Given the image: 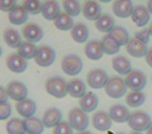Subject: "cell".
Instances as JSON below:
<instances>
[{"mask_svg":"<svg viewBox=\"0 0 152 134\" xmlns=\"http://www.w3.org/2000/svg\"><path fill=\"white\" fill-rule=\"evenodd\" d=\"M146 62H147L148 65L152 68V48H150L148 50V53L146 56Z\"/></svg>","mask_w":152,"mask_h":134,"instance_id":"obj_43","label":"cell"},{"mask_svg":"<svg viewBox=\"0 0 152 134\" xmlns=\"http://www.w3.org/2000/svg\"><path fill=\"white\" fill-rule=\"evenodd\" d=\"M131 19H132L133 23L139 27H144L145 25H147L150 20V13L147 7H144V5L134 7L133 13L131 15Z\"/></svg>","mask_w":152,"mask_h":134,"instance_id":"obj_15","label":"cell"},{"mask_svg":"<svg viewBox=\"0 0 152 134\" xmlns=\"http://www.w3.org/2000/svg\"><path fill=\"white\" fill-rule=\"evenodd\" d=\"M38 48L39 47H37V45L34 43L23 42L21 46L18 48V55L25 60L32 59V58H36Z\"/></svg>","mask_w":152,"mask_h":134,"instance_id":"obj_33","label":"cell"},{"mask_svg":"<svg viewBox=\"0 0 152 134\" xmlns=\"http://www.w3.org/2000/svg\"><path fill=\"white\" fill-rule=\"evenodd\" d=\"M127 87L132 91H142L146 87L147 84V77L142 70L135 69L132 70L125 79Z\"/></svg>","mask_w":152,"mask_h":134,"instance_id":"obj_7","label":"cell"},{"mask_svg":"<svg viewBox=\"0 0 152 134\" xmlns=\"http://www.w3.org/2000/svg\"><path fill=\"white\" fill-rule=\"evenodd\" d=\"M9 20L14 25H21L28 20V13L23 5H17L11 13H9Z\"/></svg>","mask_w":152,"mask_h":134,"instance_id":"obj_27","label":"cell"},{"mask_svg":"<svg viewBox=\"0 0 152 134\" xmlns=\"http://www.w3.org/2000/svg\"><path fill=\"white\" fill-rule=\"evenodd\" d=\"M130 134H143L142 132H135V131H133V132H131Z\"/></svg>","mask_w":152,"mask_h":134,"instance_id":"obj_47","label":"cell"},{"mask_svg":"<svg viewBox=\"0 0 152 134\" xmlns=\"http://www.w3.org/2000/svg\"><path fill=\"white\" fill-rule=\"evenodd\" d=\"M9 94H7V88H4L3 86L0 85V105L2 104H7L9 101Z\"/></svg>","mask_w":152,"mask_h":134,"instance_id":"obj_42","label":"cell"},{"mask_svg":"<svg viewBox=\"0 0 152 134\" xmlns=\"http://www.w3.org/2000/svg\"><path fill=\"white\" fill-rule=\"evenodd\" d=\"M3 40L12 48H19L22 45V36L15 28L9 27L3 33Z\"/></svg>","mask_w":152,"mask_h":134,"instance_id":"obj_25","label":"cell"},{"mask_svg":"<svg viewBox=\"0 0 152 134\" xmlns=\"http://www.w3.org/2000/svg\"><path fill=\"white\" fill-rule=\"evenodd\" d=\"M63 7L65 10V13L69 15L70 17H76L83 11L80 3L76 0H65L63 2Z\"/></svg>","mask_w":152,"mask_h":134,"instance_id":"obj_36","label":"cell"},{"mask_svg":"<svg viewBox=\"0 0 152 134\" xmlns=\"http://www.w3.org/2000/svg\"><path fill=\"white\" fill-rule=\"evenodd\" d=\"M7 132L9 134H26L24 121L20 118H11L7 123Z\"/></svg>","mask_w":152,"mask_h":134,"instance_id":"obj_35","label":"cell"},{"mask_svg":"<svg viewBox=\"0 0 152 134\" xmlns=\"http://www.w3.org/2000/svg\"><path fill=\"white\" fill-rule=\"evenodd\" d=\"M128 126L135 132H142L148 130L152 126L151 117L144 111H134L130 114Z\"/></svg>","mask_w":152,"mask_h":134,"instance_id":"obj_3","label":"cell"},{"mask_svg":"<svg viewBox=\"0 0 152 134\" xmlns=\"http://www.w3.org/2000/svg\"><path fill=\"white\" fill-rule=\"evenodd\" d=\"M89 28L86 24L77 23L71 30V37L77 43H86L89 39Z\"/></svg>","mask_w":152,"mask_h":134,"instance_id":"obj_28","label":"cell"},{"mask_svg":"<svg viewBox=\"0 0 152 134\" xmlns=\"http://www.w3.org/2000/svg\"><path fill=\"white\" fill-rule=\"evenodd\" d=\"M147 134H152V126L147 130Z\"/></svg>","mask_w":152,"mask_h":134,"instance_id":"obj_46","label":"cell"},{"mask_svg":"<svg viewBox=\"0 0 152 134\" xmlns=\"http://www.w3.org/2000/svg\"><path fill=\"white\" fill-rule=\"evenodd\" d=\"M150 37H151V34H150L149 28H143V30H139V32H137L134 34V38L137 39L139 41H141V42H143L146 45L149 42Z\"/></svg>","mask_w":152,"mask_h":134,"instance_id":"obj_39","label":"cell"},{"mask_svg":"<svg viewBox=\"0 0 152 134\" xmlns=\"http://www.w3.org/2000/svg\"><path fill=\"white\" fill-rule=\"evenodd\" d=\"M118 134H125V133H124V132H119Z\"/></svg>","mask_w":152,"mask_h":134,"instance_id":"obj_50","label":"cell"},{"mask_svg":"<svg viewBox=\"0 0 152 134\" xmlns=\"http://www.w3.org/2000/svg\"><path fill=\"white\" fill-rule=\"evenodd\" d=\"M108 80L110 78H108L106 71L101 68L92 69L87 76L88 85H90V87L94 88V89H100V88L105 87Z\"/></svg>","mask_w":152,"mask_h":134,"instance_id":"obj_8","label":"cell"},{"mask_svg":"<svg viewBox=\"0 0 152 134\" xmlns=\"http://www.w3.org/2000/svg\"><path fill=\"white\" fill-rule=\"evenodd\" d=\"M110 36H112L117 42L120 44V46L122 45H127L130 41L129 39V34L127 32V30L123 26H115L114 30L110 33Z\"/></svg>","mask_w":152,"mask_h":134,"instance_id":"obj_31","label":"cell"},{"mask_svg":"<svg viewBox=\"0 0 152 134\" xmlns=\"http://www.w3.org/2000/svg\"><path fill=\"white\" fill-rule=\"evenodd\" d=\"M112 65L114 70H116L121 76H128L132 71L131 63L124 56H117L113 59Z\"/></svg>","mask_w":152,"mask_h":134,"instance_id":"obj_22","label":"cell"},{"mask_svg":"<svg viewBox=\"0 0 152 134\" xmlns=\"http://www.w3.org/2000/svg\"><path fill=\"white\" fill-rule=\"evenodd\" d=\"M68 94L75 98H81L87 94V86L80 79H73L68 83Z\"/></svg>","mask_w":152,"mask_h":134,"instance_id":"obj_21","label":"cell"},{"mask_svg":"<svg viewBox=\"0 0 152 134\" xmlns=\"http://www.w3.org/2000/svg\"><path fill=\"white\" fill-rule=\"evenodd\" d=\"M108 114H110L112 121H116V123H125V121H128L129 117H130V112H129L128 108L121 104H117L110 107Z\"/></svg>","mask_w":152,"mask_h":134,"instance_id":"obj_16","label":"cell"},{"mask_svg":"<svg viewBox=\"0 0 152 134\" xmlns=\"http://www.w3.org/2000/svg\"><path fill=\"white\" fill-rule=\"evenodd\" d=\"M7 91L10 98L17 102H21L27 98L28 89L25 84L20 81H12L11 83H9V85L7 86Z\"/></svg>","mask_w":152,"mask_h":134,"instance_id":"obj_9","label":"cell"},{"mask_svg":"<svg viewBox=\"0 0 152 134\" xmlns=\"http://www.w3.org/2000/svg\"><path fill=\"white\" fill-rule=\"evenodd\" d=\"M7 66L11 71L15 73H22L27 68V60L20 57L18 53H12L7 59Z\"/></svg>","mask_w":152,"mask_h":134,"instance_id":"obj_14","label":"cell"},{"mask_svg":"<svg viewBox=\"0 0 152 134\" xmlns=\"http://www.w3.org/2000/svg\"><path fill=\"white\" fill-rule=\"evenodd\" d=\"M85 53L90 60L98 61L103 56V49H102L101 41L98 40H91L86 44L85 46Z\"/></svg>","mask_w":152,"mask_h":134,"instance_id":"obj_18","label":"cell"},{"mask_svg":"<svg viewBox=\"0 0 152 134\" xmlns=\"http://www.w3.org/2000/svg\"><path fill=\"white\" fill-rule=\"evenodd\" d=\"M76 134H93V133L90 131H83V132H78V133H76Z\"/></svg>","mask_w":152,"mask_h":134,"instance_id":"obj_45","label":"cell"},{"mask_svg":"<svg viewBox=\"0 0 152 134\" xmlns=\"http://www.w3.org/2000/svg\"><path fill=\"white\" fill-rule=\"evenodd\" d=\"M61 118H63L61 111L58 108L52 107L45 111L42 121L46 128H55L61 123Z\"/></svg>","mask_w":152,"mask_h":134,"instance_id":"obj_13","label":"cell"},{"mask_svg":"<svg viewBox=\"0 0 152 134\" xmlns=\"http://www.w3.org/2000/svg\"><path fill=\"white\" fill-rule=\"evenodd\" d=\"M61 14V7H59L58 2L56 1H45L43 3V9H42V15L45 19L54 21Z\"/></svg>","mask_w":152,"mask_h":134,"instance_id":"obj_23","label":"cell"},{"mask_svg":"<svg viewBox=\"0 0 152 134\" xmlns=\"http://www.w3.org/2000/svg\"><path fill=\"white\" fill-rule=\"evenodd\" d=\"M68 119L72 129H75L79 132L86 131L89 126V116L86 112H83L80 108H73L70 110L68 114Z\"/></svg>","mask_w":152,"mask_h":134,"instance_id":"obj_4","label":"cell"},{"mask_svg":"<svg viewBox=\"0 0 152 134\" xmlns=\"http://www.w3.org/2000/svg\"><path fill=\"white\" fill-rule=\"evenodd\" d=\"M126 104L131 108H137L142 106L146 101V96L142 91H131L126 96Z\"/></svg>","mask_w":152,"mask_h":134,"instance_id":"obj_34","label":"cell"},{"mask_svg":"<svg viewBox=\"0 0 152 134\" xmlns=\"http://www.w3.org/2000/svg\"><path fill=\"white\" fill-rule=\"evenodd\" d=\"M2 56V48H1V46H0V57Z\"/></svg>","mask_w":152,"mask_h":134,"instance_id":"obj_49","label":"cell"},{"mask_svg":"<svg viewBox=\"0 0 152 134\" xmlns=\"http://www.w3.org/2000/svg\"><path fill=\"white\" fill-rule=\"evenodd\" d=\"M95 26L99 32L110 34L115 27V20L112 16L107 15V14H102L99 19L96 21Z\"/></svg>","mask_w":152,"mask_h":134,"instance_id":"obj_29","label":"cell"},{"mask_svg":"<svg viewBox=\"0 0 152 134\" xmlns=\"http://www.w3.org/2000/svg\"><path fill=\"white\" fill-rule=\"evenodd\" d=\"M53 134H73V129L68 121H61L54 128Z\"/></svg>","mask_w":152,"mask_h":134,"instance_id":"obj_38","label":"cell"},{"mask_svg":"<svg viewBox=\"0 0 152 134\" xmlns=\"http://www.w3.org/2000/svg\"><path fill=\"white\" fill-rule=\"evenodd\" d=\"M133 3L130 0H118L113 4V12L119 18H128L133 13Z\"/></svg>","mask_w":152,"mask_h":134,"instance_id":"obj_12","label":"cell"},{"mask_svg":"<svg viewBox=\"0 0 152 134\" xmlns=\"http://www.w3.org/2000/svg\"><path fill=\"white\" fill-rule=\"evenodd\" d=\"M127 85L125 80L121 77H112L104 87L105 92L110 98H120L127 92Z\"/></svg>","mask_w":152,"mask_h":134,"instance_id":"obj_5","label":"cell"},{"mask_svg":"<svg viewBox=\"0 0 152 134\" xmlns=\"http://www.w3.org/2000/svg\"><path fill=\"white\" fill-rule=\"evenodd\" d=\"M23 121L26 134H42L44 131V124H43L42 119L38 118V117H28V118L23 119Z\"/></svg>","mask_w":152,"mask_h":134,"instance_id":"obj_26","label":"cell"},{"mask_svg":"<svg viewBox=\"0 0 152 134\" xmlns=\"http://www.w3.org/2000/svg\"><path fill=\"white\" fill-rule=\"evenodd\" d=\"M17 7L15 0H0V11L11 13Z\"/></svg>","mask_w":152,"mask_h":134,"instance_id":"obj_40","label":"cell"},{"mask_svg":"<svg viewBox=\"0 0 152 134\" xmlns=\"http://www.w3.org/2000/svg\"><path fill=\"white\" fill-rule=\"evenodd\" d=\"M103 53L106 55H115L120 50V44L110 35H105L101 40Z\"/></svg>","mask_w":152,"mask_h":134,"instance_id":"obj_30","label":"cell"},{"mask_svg":"<svg viewBox=\"0 0 152 134\" xmlns=\"http://www.w3.org/2000/svg\"><path fill=\"white\" fill-rule=\"evenodd\" d=\"M61 66L66 75L74 77V76H77L81 73L83 68V63L79 56L70 53L61 59Z\"/></svg>","mask_w":152,"mask_h":134,"instance_id":"obj_2","label":"cell"},{"mask_svg":"<svg viewBox=\"0 0 152 134\" xmlns=\"http://www.w3.org/2000/svg\"><path fill=\"white\" fill-rule=\"evenodd\" d=\"M55 59H56V53L54 49L48 45H42L38 48L34 61L41 67H48L54 63Z\"/></svg>","mask_w":152,"mask_h":134,"instance_id":"obj_6","label":"cell"},{"mask_svg":"<svg viewBox=\"0 0 152 134\" xmlns=\"http://www.w3.org/2000/svg\"><path fill=\"white\" fill-rule=\"evenodd\" d=\"M22 5L28 14H31V15H38L40 13L42 14L43 3L39 0H25Z\"/></svg>","mask_w":152,"mask_h":134,"instance_id":"obj_37","label":"cell"},{"mask_svg":"<svg viewBox=\"0 0 152 134\" xmlns=\"http://www.w3.org/2000/svg\"><path fill=\"white\" fill-rule=\"evenodd\" d=\"M112 118L110 114L103 110H99L92 116V125L98 131H106L112 127Z\"/></svg>","mask_w":152,"mask_h":134,"instance_id":"obj_11","label":"cell"},{"mask_svg":"<svg viewBox=\"0 0 152 134\" xmlns=\"http://www.w3.org/2000/svg\"><path fill=\"white\" fill-rule=\"evenodd\" d=\"M149 30H150V34H151V36H152V24H151V26L149 27Z\"/></svg>","mask_w":152,"mask_h":134,"instance_id":"obj_48","label":"cell"},{"mask_svg":"<svg viewBox=\"0 0 152 134\" xmlns=\"http://www.w3.org/2000/svg\"><path fill=\"white\" fill-rule=\"evenodd\" d=\"M45 89L50 96L56 98H63L68 94V83L61 77H52L45 83Z\"/></svg>","mask_w":152,"mask_h":134,"instance_id":"obj_1","label":"cell"},{"mask_svg":"<svg viewBox=\"0 0 152 134\" xmlns=\"http://www.w3.org/2000/svg\"><path fill=\"white\" fill-rule=\"evenodd\" d=\"M126 50L131 57L134 58H143L146 57L148 53V47L143 42L139 41L137 39L132 38L130 39L129 43L126 45Z\"/></svg>","mask_w":152,"mask_h":134,"instance_id":"obj_17","label":"cell"},{"mask_svg":"<svg viewBox=\"0 0 152 134\" xmlns=\"http://www.w3.org/2000/svg\"><path fill=\"white\" fill-rule=\"evenodd\" d=\"M23 37L25 38L26 42L37 43L41 41L44 37V30L39 24L37 23H28L23 27L22 30Z\"/></svg>","mask_w":152,"mask_h":134,"instance_id":"obj_10","label":"cell"},{"mask_svg":"<svg viewBox=\"0 0 152 134\" xmlns=\"http://www.w3.org/2000/svg\"><path fill=\"white\" fill-rule=\"evenodd\" d=\"M16 109L21 116L28 118L34 116V113L37 111V104L31 98H25L21 102H17Z\"/></svg>","mask_w":152,"mask_h":134,"instance_id":"obj_20","label":"cell"},{"mask_svg":"<svg viewBox=\"0 0 152 134\" xmlns=\"http://www.w3.org/2000/svg\"><path fill=\"white\" fill-rule=\"evenodd\" d=\"M147 9H148V11H149V13L152 14V0H150V1L147 2Z\"/></svg>","mask_w":152,"mask_h":134,"instance_id":"obj_44","label":"cell"},{"mask_svg":"<svg viewBox=\"0 0 152 134\" xmlns=\"http://www.w3.org/2000/svg\"><path fill=\"white\" fill-rule=\"evenodd\" d=\"M54 26L59 30H70L75 25L73 21V18L70 17L66 13H61L59 16L53 21Z\"/></svg>","mask_w":152,"mask_h":134,"instance_id":"obj_32","label":"cell"},{"mask_svg":"<svg viewBox=\"0 0 152 134\" xmlns=\"http://www.w3.org/2000/svg\"><path fill=\"white\" fill-rule=\"evenodd\" d=\"M83 14L85 18L88 20H92V21H97L102 15L101 13V5L97 2V1H87L83 3Z\"/></svg>","mask_w":152,"mask_h":134,"instance_id":"obj_19","label":"cell"},{"mask_svg":"<svg viewBox=\"0 0 152 134\" xmlns=\"http://www.w3.org/2000/svg\"><path fill=\"white\" fill-rule=\"evenodd\" d=\"M12 114V107L11 105L2 104L0 105V121H4V119L9 118Z\"/></svg>","mask_w":152,"mask_h":134,"instance_id":"obj_41","label":"cell"},{"mask_svg":"<svg viewBox=\"0 0 152 134\" xmlns=\"http://www.w3.org/2000/svg\"><path fill=\"white\" fill-rule=\"evenodd\" d=\"M98 103H99L98 96L95 93H93V92H88L83 98H80V101H79V107L86 113L93 112L98 107Z\"/></svg>","mask_w":152,"mask_h":134,"instance_id":"obj_24","label":"cell"}]
</instances>
